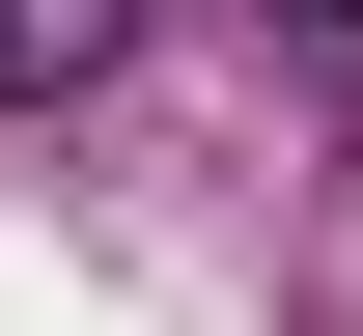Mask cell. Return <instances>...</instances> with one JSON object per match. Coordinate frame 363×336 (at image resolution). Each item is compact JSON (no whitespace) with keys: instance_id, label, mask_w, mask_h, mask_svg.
<instances>
[{"instance_id":"obj_1","label":"cell","mask_w":363,"mask_h":336,"mask_svg":"<svg viewBox=\"0 0 363 336\" xmlns=\"http://www.w3.org/2000/svg\"><path fill=\"white\" fill-rule=\"evenodd\" d=\"M112 56H140V0H0V85H28V112H56V85H112Z\"/></svg>"}]
</instances>
